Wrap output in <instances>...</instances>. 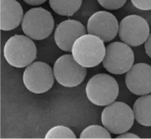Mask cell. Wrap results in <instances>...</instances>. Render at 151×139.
<instances>
[{
    "label": "cell",
    "mask_w": 151,
    "mask_h": 139,
    "mask_svg": "<svg viewBox=\"0 0 151 139\" xmlns=\"http://www.w3.org/2000/svg\"><path fill=\"white\" fill-rule=\"evenodd\" d=\"M136 8L140 10H151V0H131Z\"/></svg>",
    "instance_id": "cell-19"
},
{
    "label": "cell",
    "mask_w": 151,
    "mask_h": 139,
    "mask_svg": "<svg viewBox=\"0 0 151 139\" xmlns=\"http://www.w3.org/2000/svg\"><path fill=\"white\" fill-rule=\"evenodd\" d=\"M125 81L127 88L134 95L151 93V66L146 63L134 64L127 72Z\"/></svg>",
    "instance_id": "cell-11"
},
{
    "label": "cell",
    "mask_w": 151,
    "mask_h": 139,
    "mask_svg": "<svg viewBox=\"0 0 151 139\" xmlns=\"http://www.w3.org/2000/svg\"><path fill=\"white\" fill-rule=\"evenodd\" d=\"M3 53L9 64L22 68L34 62L37 56V48L32 40L29 37L15 34L6 42Z\"/></svg>",
    "instance_id": "cell-1"
},
{
    "label": "cell",
    "mask_w": 151,
    "mask_h": 139,
    "mask_svg": "<svg viewBox=\"0 0 151 139\" xmlns=\"http://www.w3.org/2000/svg\"><path fill=\"white\" fill-rule=\"evenodd\" d=\"M82 0H49L53 11L63 16H72L80 9Z\"/></svg>",
    "instance_id": "cell-15"
},
{
    "label": "cell",
    "mask_w": 151,
    "mask_h": 139,
    "mask_svg": "<svg viewBox=\"0 0 151 139\" xmlns=\"http://www.w3.org/2000/svg\"><path fill=\"white\" fill-rule=\"evenodd\" d=\"M80 138H111L110 133L106 128L100 125H90L86 128L80 134Z\"/></svg>",
    "instance_id": "cell-16"
},
{
    "label": "cell",
    "mask_w": 151,
    "mask_h": 139,
    "mask_svg": "<svg viewBox=\"0 0 151 139\" xmlns=\"http://www.w3.org/2000/svg\"><path fill=\"white\" fill-rule=\"evenodd\" d=\"M73 58L80 65L90 68L99 65L105 56L104 42L93 34H84L75 41L71 50Z\"/></svg>",
    "instance_id": "cell-2"
},
{
    "label": "cell",
    "mask_w": 151,
    "mask_h": 139,
    "mask_svg": "<svg viewBox=\"0 0 151 139\" xmlns=\"http://www.w3.org/2000/svg\"><path fill=\"white\" fill-rule=\"evenodd\" d=\"M87 32L100 37L104 42L111 41L119 31L117 18L109 12L98 11L93 13L87 24Z\"/></svg>",
    "instance_id": "cell-10"
},
{
    "label": "cell",
    "mask_w": 151,
    "mask_h": 139,
    "mask_svg": "<svg viewBox=\"0 0 151 139\" xmlns=\"http://www.w3.org/2000/svg\"><path fill=\"white\" fill-rule=\"evenodd\" d=\"M54 27L53 16L43 7H35L29 10L24 16L22 28L25 35L35 40L47 38Z\"/></svg>",
    "instance_id": "cell-4"
},
{
    "label": "cell",
    "mask_w": 151,
    "mask_h": 139,
    "mask_svg": "<svg viewBox=\"0 0 151 139\" xmlns=\"http://www.w3.org/2000/svg\"><path fill=\"white\" fill-rule=\"evenodd\" d=\"M54 70L46 63L35 62L27 66L23 74V82L26 88L35 94H43L49 91L54 82Z\"/></svg>",
    "instance_id": "cell-8"
},
{
    "label": "cell",
    "mask_w": 151,
    "mask_h": 139,
    "mask_svg": "<svg viewBox=\"0 0 151 139\" xmlns=\"http://www.w3.org/2000/svg\"><path fill=\"white\" fill-rule=\"evenodd\" d=\"M86 34L87 29L81 22L68 19L57 25L54 32V40L60 49L69 52L76 40Z\"/></svg>",
    "instance_id": "cell-12"
},
{
    "label": "cell",
    "mask_w": 151,
    "mask_h": 139,
    "mask_svg": "<svg viewBox=\"0 0 151 139\" xmlns=\"http://www.w3.org/2000/svg\"><path fill=\"white\" fill-rule=\"evenodd\" d=\"M89 100L96 105L106 106L114 102L119 95V85L115 78L106 73L92 77L85 89Z\"/></svg>",
    "instance_id": "cell-3"
},
{
    "label": "cell",
    "mask_w": 151,
    "mask_h": 139,
    "mask_svg": "<svg viewBox=\"0 0 151 139\" xmlns=\"http://www.w3.org/2000/svg\"><path fill=\"white\" fill-rule=\"evenodd\" d=\"M134 111L123 102H113L106 105L101 114V122L111 133L120 135L129 130L134 122Z\"/></svg>",
    "instance_id": "cell-5"
},
{
    "label": "cell",
    "mask_w": 151,
    "mask_h": 139,
    "mask_svg": "<svg viewBox=\"0 0 151 139\" xmlns=\"http://www.w3.org/2000/svg\"><path fill=\"white\" fill-rule=\"evenodd\" d=\"M126 1L127 0H98L101 6L109 10H116L121 8Z\"/></svg>",
    "instance_id": "cell-18"
},
{
    "label": "cell",
    "mask_w": 151,
    "mask_h": 139,
    "mask_svg": "<svg viewBox=\"0 0 151 139\" xmlns=\"http://www.w3.org/2000/svg\"><path fill=\"white\" fill-rule=\"evenodd\" d=\"M116 138H125V139H139V137L134 133H124L123 134H120L119 136H117Z\"/></svg>",
    "instance_id": "cell-21"
},
{
    "label": "cell",
    "mask_w": 151,
    "mask_h": 139,
    "mask_svg": "<svg viewBox=\"0 0 151 139\" xmlns=\"http://www.w3.org/2000/svg\"><path fill=\"white\" fill-rule=\"evenodd\" d=\"M45 138L47 139H58V138H67V139H75L76 136L74 133L69 128L62 126H56L52 128L46 133Z\"/></svg>",
    "instance_id": "cell-17"
},
{
    "label": "cell",
    "mask_w": 151,
    "mask_h": 139,
    "mask_svg": "<svg viewBox=\"0 0 151 139\" xmlns=\"http://www.w3.org/2000/svg\"><path fill=\"white\" fill-rule=\"evenodd\" d=\"M47 0H24L25 3H27V4H29V5H33V6H37L40 5V4L45 3Z\"/></svg>",
    "instance_id": "cell-22"
},
{
    "label": "cell",
    "mask_w": 151,
    "mask_h": 139,
    "mask_svg": "<svg viewBox=\"0 0 151 139\" xmlns=\"http://www.w3.org/2000/svg\"><path fill=\"white\" fill-rule=\"evenodd\" d=\"M118 34L123 43L137 47L145 43L150 34V27L147 21L138 15H129L119 24Z\"/></svg>",
    "instance_id": "cell-9"
},
{
    "label": "cell",
    "mask_w": 151,
    "mask_h": 139,
    "mask_svg": "<svg viewBox=\"0 0 151 139\" xmlns=\"http://www.w3.org/2000/svg\"><path fill=\"white\" fill-rule=\"evenodd\" d=\"M53 70L57 82L67 88L81 84L87 75V68L80 65L72 54H65L57 59Z\"/></svg>",
    "instance_id": "cell-7"
},
{
    "label": "cell",
    "mask_w": 151,
    "mask_h": 139,
    "mask_svg": "<svg viewBox=\"0 0 151 139\" xmlns=\"http://www.w3.org/2000/svg\"><path fill=\"white\" fill-rule=\"evenodd\" d=\"M145 50L147 56L151 58V33H150L147 40L145 43Z\"/></svg>",
    "instance_id": "cell-20"
},
{
    "label": "cell",
    "mask_w": 151,
    "mask_h": 139,
    "mask_svg": "<svg viewBox=\"0 0 151 139\" xmlns=\"http://www.w3.org/2000/svg\"><path fill=\"white\" fill-rule=\"evenodd\" d=\"M24 18V10L16 0H0V29L11 31L17 28Z\"/></svg>",
    "instance_id": "cell-13"
},
{
    "label": "cell",
    "mask_w": 151,
    "mask_h": 139,
    "mask_svg": "<svg viewBox=\"0 0 151 139\" xmlns=\"http://www.w3.org/2000/svg\"><path fill=\"white\" fill-rule=\"evenodd\" d=\"M134 51L128 45L123 42H114L106 47L103 66L111 74L121 75L134 65Z\"/></svg>",
    "instance_id": "cell-6"
},
{
    "label": "cell",
    "mask_w": 151,
    "mask_h": 139,
    "mask_svg": "<svg viewBox=\"0 0 151 139\" xmlns=\"http://www.w3.org/2000/svg\"><path fill=\"white\" fill-rule=\"evenodd\" d=\"M134 118L141 125L151 127V95H142L133 106Z\"/></svg>",
    "instance_id": "cell-14"
}]
</instances>
